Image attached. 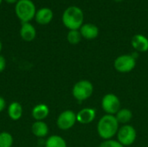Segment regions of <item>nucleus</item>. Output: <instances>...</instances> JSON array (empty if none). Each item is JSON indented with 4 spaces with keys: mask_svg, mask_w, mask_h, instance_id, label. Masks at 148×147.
Masks as SVG:
<instances>
[{
    "mask_svg": "<svg viewBox=\"0 0 148 147\" xmlns=\"http://www.w3.org/2000/svg\"><path fill=\"white\" fill-rule=\"evenodd\" d=\"M119 125L120 124L114 115L105 114L98 121V135L104 140L112 139L118 133V130L120 128Z\"/></svg>",
    "mask_w": 148,
    "mask_h": 147,
    "instance_id": "nucleus-1",
    "label": "nucleus"
},
{
    "mask_svg": "<svg viewBox=\"0 0 148 147\" xmlns=\"http://www.w3.org/2000/svg\"><path fill=\"white\" fill-rule=\"evenodd\" d=\"M62 21L63 25L69 30L80 29L84 22V13L78 6H69L63 11Z\"/></svg>",
    "mask_w": 148,
    "mask_h": 147,
    "instance_id": "nucleus-2",
    "label": "nucleus"
},
{
    "mask_svg": "<svg viewBox=\"0 0 148 147\" xmlns=\"http://www.w3.org/2000/svg\"><path fill=\"white\" fill-rule=\"evenodd\" d=\"M36 12V8L32 0H19L15 4V13L21 23H30Z\"/></svg>",
    "mask_w": 148,
    "mask_h": 147,
    "instance_id": "nucleus-3",
    "label": "nucleus"
},
{
    "mask_svg": "<svg viewBox=\"0 0 148 147\" xmlns=\"http://www.w3.org/2000/svg\"><path fill=\"white\" fill-rule=\"evenodd\" d=\"M94 93V86L91 81L88 80H82L77 81L72 89V94L78 101H84L89 99Z\"/></svg>",
    "mask_w": 148,
    "mask_h": 147,
    "instance_id": "nucleus-4",
    "label": "nucleus"
},
{
    "mask_svg": "<svg viewBox=\"0 0 148 147\" xmlns=\"http://www.w3.org/2000/svg\"><path fill=\"white\" fill-rule=\"evenodd\" d=\"M117 140L123 146H128L133 145L137 137V133L135 128L131 125H124L121 126L117 133Z\"/></svg>",
    "mask_w": 148,
    "mask_h": 147,
    "instance_id": "nucleus-5",
    "label": "nucleus"
},
{
    "mask_svg": "<svg viewBox=\"0 0 148 147\" xmlns=\"http://www.w3.org/2000/svg\"><path fill=\"white\" fill-rule=\"evenodd\" d=\"M136 66V59L132 55H119L114 62V67L119 73L126 74L134 70Z\"/></svg>",
    "mask_w": 148,
    "mask_h": 147,
    "instance_id": "nucleus-6",
    "label": "nucleus"
},
{
    "mask_svg": "<svg viewBox=\"0 0 148 147\" xmlns=\"http://www.w3.org/2000/svg\"><path fill=\"white\" fill-rule=\"evenodd\" d=\"M121 103L119 97L114 94H107L102 97L101 107L106 114L115 115L121 110Z\"/></svg>",
    "mask_w": 148,
    "mask_h": 147,
    "instance_id": "nucleus-7",
    "label": "nucleus"
},
{
    "mask_svg": "<svg viewBox=\"0 0 148 147\" xmlns=\"http://www.w3.org/2000/svg\"><path fill=\"white\" fill-rule=\"evenodd\" d=\"M76 122V113L72 110H65L62 112L56 120V125L61 130H69L72 128Z\"/></svg>",
    "mask_w": 148,
    "mask_h": 147,
    "instance_id": "nucleus-8",
    "label": "nucleus"
},
{
    "mask_svg": "<svg viewBox=\"0 0 148 147\" xmlns=\"http://www.w3.org/2000/svg\"><path fill=\"white\" fill-rule=\"evenodd\" d=\"M53 16H54V13L50 8L42 7L41 9L36 10V15H35V20L38 24L46 25V24H49L52 21Z\"/></svg>",
    "mask_w": 148,
    "mask_h": 147,
    "instance_id": "nucleus-9",
    "label": "nucleus"
},
{
    "mask_svg": "<svg viewBox=\"0 0 148 147\" xmlns=\"http://www.w3.org/2000/svg\"><path fill=\"white\" fill-rule=\"evenodd\" d=\"M80 32L82 38L87 40H94L99 36V28L94 23H83L80 28Z\"/></svg>",
    "mask_w": 148,
    "mask_h": 147,
    "instance_id": "nucleus-10",
    "label": "nucleus"
},
{
    "mask_svg": "<svg viewBox=\"0 0 148 147\" xmlns=\"http://www.w3.org/2000/svg\"><path fill=\"white\" fill-rule=\"evenodd\" d=\"M96 117V112L95 109L90 107H85L80 110L76 113V120L77 122L82 125L91 123Z\"/></svg>",
    "mask_w": 148,
    "mask_h": 147,
    "instance_id": "nucleus-11",
    "label": "nucleus"
},
{
    "mask_svg": "<svg viewBox=\"0 0 148 147\" xmlns=\"http://www.w3.org/2000/svg\"><path fill=\"white\" fill-rule=\"evenodd\" d=\"M132 47L136 52L144 53L148 51V38L141 34H136L131 40Z\"/></svg>",
    "mask_w": 148,
    "mask_h": 147,
    "instance_id": "nucleus-12",
    "label": "nucleus"
},
{
    "mask_svg": "<svg viewBox=\"0 0 148 147\" xmlns=\"http://www.w3.org/2000/svg\"><path fill=\"white\" fill-rule=\"evenodd\" d=\"M20 36L25 42H32L36 36V28L30 23H22L20 28Z\"/></svg>",
    "mask_w": 148,
    "mask_h": 147,
    "instance_id": "nucleus-13",
    "label": "nucleus"
},
{
    "mask_svg": "<svg viewBox=\"0 0 148 147\" xmlns=\"http://www.w3.org/2000/svg\"><path fill=\"white\" fill-rule=\"evenodd\" d=\"M49 113V108L46 104L41 103L33 107L31 114L36 121H43Z\"/></svg>",
    "mask_w": 148,
    "mask_h": 147,
    "instance_id": "nucleus-14",
    "label": "nucleus"
},
{
    "mask_svg": "<svg viewBox=\"0 0 148 147\" xmlns=\"http://www.w3.org/2000/svg\"><path fill=\"white\" fill-rule=\"evenodd\" d=\"M31 131L36 137L43 138L49 133V126L44 121H35L32 124Z\"/></svg>",
    "mask_w": 148,
    "mask_h": 147,
    "instance_id": "nucleus-15",
    "label": "nucleus"
},
{
    "mask_svg": "<svg viewBox=\"0 0 148 147\" xmlns=\"http://www.w3.org/2000/svg\"><path fill=\"white\" fill-rule=\"evenodd\" d=\"M8 115L12 120H18L23 115V107L19 102H11L8 107Z\"/></svg>",
    "mask_w": 148,
    "mask_h": 147,
    "instance_id": "nucleus-16",
    "label": "nucleus"
},
{
    "mask_svg": "<svg viewBox=\"0 0 148 147\" xmlns=\"http://www.w3.org/2000/svg\"><path fill=\"white\" fill-rule=\"evenodd\" d=\"M119 124L127 125L133 118V113L130 109L121 108V110L114 115Z\"/></svg>",
    "mask_w": 148,
    "mask_h": 147,
    "instance_id": "nucleus-17",
    "label": "nucleus"
},
{
    "mask_svg": "<svg viewBox=\"0 0 148 147\" xmlns=\"http://www.w3.org/2000/svg\"><path fill=\"white\" fill-rule=\"evenodd\" d=\"M45 147H67L65 139L59 135H52L45 141Z\"/></svg>",
    "mask_w": 148,
    "mask_h": 147,
    "instance_id": "nucleus-18",
    "label": "nucleus"
},
{
    "mask_svg": "<svg viewBox=\"0 0 148 147\" xmlns=\"http://www.w3.org/2000/svg\"><path fill=\"white\" fill-rule=\"evenodd\" d=\"M82 35L79 29H73V30H69L68 35H67V40L68 42L72 44V45H76L82 41Z\"/></svg>",
    "mask_w": 148,
    "mask_h": 147,
    "instance_id": "nucleus-19",
    "label": "nucleus"
},
{
    "mask_svg": "<svg viewBox=\"0 0 148 147\" xmlns=\"http://www.w3.org/2000/svg\"><path fill=\"white\" fill-rule=\"evenodd\" d=\"M13 145V137L8 132L0 133V147H11Z\"/></svg>",
    "mask_w": 148,
    "mask_h": 147,
    "instance_id": "nucleus-20",
    "label": "nucleus"
},
{
    "mask_svg": "<svg viewBox=\"0 0 148 147\" xmlns=\"http://www.w3.org/2000/svg\"><path fill=\"white\" fill-rule=\"evenodd\" d=\"M98 147H125L123 146L118 140H114V139H108L104 140L100 144Z\"/></svg>",
    "mask_w": 148,
    "mask_h": 147,
    "instance_id": "nucleus-21",
    "label": "nucleus"
},
{
    "mask_svg": "<svg viewBox=\"0 0 148 147\" xmlns=\"http://www.w3.org/2000/svg\"><path fill=\"white\" fill-rule=\"evenodd\" d=\"M6 67V59L4 56L0 55V73H2Z\"/></svg>",
    "mask_w": 148,
    "mask_h": 147,
    "instance_id": "nucleus-22",
    "label": "nucleus"
},
{
    "mask_svg": "<svg viewBox=\"0 0 148 147\" xmlns=\"http://www.w3.org/2000/svg\"><path fill=\"white\" fill-rule=\"evenodd\" d=\"M5 106H6L5 100H4L2 96H0V113H1V112H3V111L4 110Z\"/></svg>",
    "mask_w": 148,
    "mask_h": 147,
    "instance_id": "nucleus-23",
    "label": "nucleus"
},
{
    "mask_svg": "<svg viewBox=\"0 0 148 147\" xmlns=\"http://www.w3.org/2000/svg\"><path fill=\"white\" fill-rule=\"evenodd\" d=\"M4 1H5L7 3H10V4H13V3L16 4L19 0H4Z\"/></svg>",
    "mask_w": 148,
    "mask_h": 147,
    "instance_id": "nucleus-24",
    "label": "nucleus"
},
{
    "mask_svg": "<svg viewBox=\"0 0 148 147\" xmlns=\"http://www.w3.org/2000/svg\"><path fill=\"white\" fill-rule=\"evenodd\" d=\"M2 49H3V44H2V42H1V40H0V53H1V51H2Z\"/></svg>",
    "mask_w": 148,
    "mask_h": 147,
    "instance_id": "nucleus-25",
    "label": "nucleus"
},
{
    "mask_svg": "<svg viewBox=\"0 0 148 147\" xmlns=\"http://www.w3.org/2000/svg\"><path fill=\"white\" fill-rule=\"evenodd\" d=\"M114 1H115V2H121V1H123V0H114Z\"/></svg>",
    "mask_w": 148,
    "mask_h": 147,
    "instance_id": "nucleus-26",
    "label": "nucleus"
},
{
    "mask_svg": "<svg viewBox=\"0 0 148 147\" xmlns=\"http://www.w3.org/2000/svg\"><path fill=\"white\" fill-rule=\"evenodd\" d=\"M2 2H3V0H0V4L2 3Z\"/></svg>",
    "mask_w": 148,
    "mask_h": 147,
    "instance_id": "nucleus-27",
    "label": "nucleus"
},
{
    "mask_svg": "<svg viewBox=\"0 0 148 147\" xmlns=\"http://www.w3.org/2000/svg\"><path fill=\"white\" fill-rule=\"evenodd\" d=\"M36 147H41V146H36Z\"/></svg>",
    "mask_w": 148,
    "mask_h": 147,
    "instance_id": "nucleus-28",
    "label": "nucleus"
}]
</instances>
